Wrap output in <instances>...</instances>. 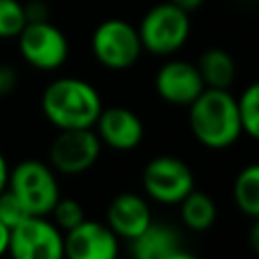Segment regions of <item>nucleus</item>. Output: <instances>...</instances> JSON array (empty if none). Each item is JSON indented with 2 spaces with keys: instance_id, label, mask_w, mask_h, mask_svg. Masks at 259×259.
Returning a JSON list of instances; mask_svg holds the SVG:
<instances>
[{
  "instance_id": "obj_1",
  "label": "nucleus",
  "mask_w": 259,
  "mask_h": 259,
  "mask_svg": "<svg viewBox=\"0 0 259 259\" xmlns=\"http://www.w3.org/2000/svg\"><path fill=\"white\" fill-rule=\"evenodd\" d=\"M188 125L196 142L204 148H231L243 134L237 97L229 89L206 87L188 105Z\"/></svg>"
},
{
  "instance_id": "obj_2",
  "label": "nucleus",
  "mask_w": 259,
  "mask_h": 259,
  "mask_svg": "<svg viewBox=\"0 0 259 259\" xmlns=\"http://www.w3.org/2000/svg\"><path fill=\"white\" fill-rule=\"evenodd\" d=\"M40 109L57 130L93 127L103 103L97 89L79 77H59L40 95Z\"/></svg>"
},
{
  "instance_id": "obj_3",
  "label": "nucleus",
  "mask_w": 259,
  "mask_h": 259,
  "mask_svg": "<svg viewBox=\"0 0 259 259\" xmlns=\"http://www.w3.org/2000/svg\"><path fill=\"white\" fill-rule=\"evenodd\" d=\"M138 34L146 53L172 57L190 36V14L170 0L152 6L138 24Z\"/></svg>"
},
{
  "instance_id": "obj_4",
  "label": "nucleus",
  "mask_w": 259,
  "mask_h": 259,
  "mask_svg": "<svg viewBox=\"0 0 259 259\" xmlns=\"http://www.w3.org/2000/svg\"><path fill=\"white\" fill-rule=\"evenodd\" d=\"M8 188L20 198L28 212L36 217H49L53 206L61 198L57 172L49 162H40L34 158L22 160L14 168H10Z\"/></svg>"
},
{
  "instance_id": "obj_5",
  "label": "nucleus",
  "mask_w": 259,
  "mask_h": 259,
  "mask_svg": "<svg viewBox=\"0 0 259 259\" xmlns=\"http://www.w3.org/2000/svg\"><path fill=\"white\" fill-rule=\"evenodd\" d=\"M91 53L105 69L125 71L134 67L144 53L138 26L123 18L101 20L91 34Z\"/></svg>"
},
{
  "instance_id": "obj_6",
  "label": "nucleus",
  "mask_w": 259,
  "mask_h": 259,
  "mask_svg": "<svg viewBox=\"0 0 259 259\" xmlns=\"http://www.w3.org/2000/svg\"><path fill=\"white\" fill-rule=\"evenodd\" d=\"M142 186L152 200L160 204H178L190 190H194V174L182 158L160 154L144 166Z\"/></svg>"
},
{
  "instance_id": "obj_7",
  "label": "nucleus",
  "mask_w": 259,
  "mask_h": 259,
  "mask_svg": "<svg viewBox=\"0 0 259 259\" xmlns=\"http://www.w3.org/2000/svg\"><path fill=\"white\" fill-rule=\"evenodd\" d=\"M10 259H65V233L47 217L30 214L10 229Z\"/></svg>"
},
{
  "instance_id": "obj_8",
  "label": "nucleus",
  "mask_w": 259,
  "mask_h": 259,
  "mask_svg": "<svg viewBox=\"0 0 259 259\" xmlns=\"http://www.w3.org/2000/svg\"><path fill=\"white\" fill-rule=\"evenodd\" d=\"M16 42L20 57L38 71H57L69 57V40L51 20L26 22Z\"/></svg>"
},
{
  "instance_id": "obj_9",
  "label": "nucleus",
  "mask_w": 259,
  "mask_h": 259,
  "mask_svg": "<svg viewBox=\"0 0 259 259\" xmlns=\"http://www.w3.org/2000/svg\"><path fill=\"white\" fill-rule=\"evenodd\" d=\"M101 140L95 130H59L49 146V164L55 172L77 176L95 166L101 154Z\"/></svg>"
},
{
  "instance_id": "obj_10",
  "label": "nucleus",
  "mask_w": 259,
  "mask_h": 259,
  "mask_svg": "<svg viewBox=\"0 0 259 259\" xmlns=\"http://www.w3.org/2000/svg\"><path fill=\"white\" fill-rule=\"evenodd\" d=\"M154 87L162 101L176 107H188L206 89L196 63L184 59L166 61L154 77Z\"/></svg>"
},
{
  "instance_id": "obj_11",
  "label": "nucleus",
  "mask_w": 259,
  "mask_h": 259,
  "mask_svg": "<svg viewBox=\"0 0 259 259\" xmlns=\"http://www.w3.org/2000/svg\"><path fill=\"white\" fill-rule=\"evenodd\" d=\"M119 237L107 223L85 219L65 233V259H117Z\"/></svg>"
},
{
  "instance_id": "obj_12",
  "label": "nucleus",
  "mask_w": 259,
  "mask_h": 259,
  "mask_svg": "<svg viewBox=\"0 0 259 259\" xmlns=\"http://www.w3.org/2000/svg\"><path fill=\"white\" fill-rule=\"evenodd\" d=\"M93 127L101 144L115 152H132L144 140L142 117L134 109L121 105L103 107Z\"/></svg>"
},
{
  "instance_id": "obj_13",
  "label": "nucleus",
  "mask_w": 259,
  "mask_h": 259,
  "mask_svg": "<svg viewBox=\"0 0 259 259\" xmlns=\"http://www.w3.org/2000/svg\"><path fill=\"white\" fill-rule=\"evenodd\" d=\"M152 210L146 198L138 192H119L115 194L105 210V223L107 227L125 241H132L138 237L150 223H152Z\"/></svg>"
},
{
  "instance_id": "obj_14",
  "label": "nucleus",
  "mask_w": 259,
  "mask_h": 259,
  "mask_svg": "<svg viewBox=\"0 0 259 259\" xmlns=\"http://www.w3.org/2000/svg\"><path fill=\"white\" fill-rule=\"evenodd\" d=\"M180 247V233L172 225L158 221H152L138 237L130 241L132 259H164Z\"/></svg>"
},
{
  "instance_id": "obj_15",
  "label": "nucleus",
  "mask_w": 259,
  "mask_h": 259,
  "mask_svg": "<svg viewBox=\"0 0 259 259\" xmlns=\"http://www.w3.org/2000/svg\"><path fill=\"white\" fill-rule=\"evenodd\" d=\"M196 69L204 81V87L210 89H231V85L237 79V63L233 55L219 47L200 53Z\"/></svg>"
},
{
  "instance_id": "obj_16",
  "label": "nucleus",
  "mask_w": 259,
  "mask_h": 259,
  "mask_svg": "<svg viewBox=\"0 0 259 259\" xmlns=\"http://www.w3.org/2000/svg\"><path fill=\"white\" fill-rule=\"evenodd\" d=\"M180 221L188 231L202 233L208 231L217 221V204L202 190H190L180 202Z\"/></svg>"
},
{
  "instance_id": "obj_17",
  "label": "nucleus",
  "mask_w": 259,
  "mask_h": 259,
  "mask_svg": "<svg viewBox=\"0 0 259 259\" xmlns=\"http://www.w3.org/2000/svg\"><path fill=\"white\" fill-rule=\"evenodd\" d=\"M233 200L245 217L259 219V162L247 164L235 176Z\"/></svg>"
},
{
  "instance_id": "obj_18",
  "label": "nucleus",
  "mask_w": 259,
  "mask_h": 259,
  "mask_svg": "<svg viewBox=\"0 0 259 259\" xmlns=\"http://www.w3.org/2000/svg\"><path fill=\"white\" fill-rule=\"evenodd\" d=\"M243 134L259 142V81L247 85L237 97Z\"/></svg>"
},
{
  "instance_id": "obj_19",
  "label": "nucleus",
  "mask_w": 259,
  "mask_h": 259,
  "mask_svg": "<svg viewBox=\"0 0 259 259\" xmlns=\"http://www.w3.org/2000/svg\"><path fill=\"white\" fill-rule=\"evenodd\" d=\"M26 22L24 4L20 0H0V38H16Z\"/></svg>"
},
{
  "instance_id": "obj_20",
  "label": "nucleus",
  "mask_w": 259,
  "mask_h": 259,
  "mask_svg": "<svg viewBox=\"0 0 259 259\" xmlns=\"http://www.w3.org/2000/svg\"><path fill=\"white\" fill-rule=\"evenodd\" d=\"M49 217H53V223L63 233H67V231L75 229L77 225H81L85 221V208L81 206L79 200H75V198H63L61 196L57 200V204L53 206V210H51Z\"/></svg>"
},
{
  "instance_id": "obj_21",
  "label": "nucleus",
  "mask_w": 259,
  "mask_h": 259,
  "mask_svg": "<svg viewBox=\"0 0 259 259\" xmlns=\"http://www.w3.org/2000/svg\"><path fill=\"white\" fill-rule=\"evenodd\" d=\"M28 217H30L28 208L20 202V198L10 188L0 192V223H4L8 229H14Z\"/></svg>"
},
{
  "instance_id": "obj_22",
  "label": "nucleus",
  "mask_w": 259,
  "mask_h": 259,
  "mask_svg": "<svg viewBox=\"0 0 259 259\" xmlns=\"http://www.w3.org/2000/svg\"><path fill=\"white\" fill-rule=\"evenodd\" d=\"M18 85V73L12 65H0V97L10 95Z\"/></svg>"
},
{
  "instance_id": "obj_23",
  "label": "nucleus",
  "mask_w": 259,
  "mask_h": 259,
  "mask_svg": "<svg viewBox=\"0 0 259 259\" xmlns=\"http://www.w3.org/2000/svg\"><path fill=\"white\" fill-rule=\"evenodd\" d=\"M26 20L28 22H38V20H49V8L42 0H28L24 4Z\"/></svg>"
},
{
  "instance_id": "obj_24",
  "label": "nucleus",
  "mask_w": 259,
  "mask_h": 259,
  "mask_svg": "<svg viewBox=\"0 0 259 259\" xmlns=\"http://www.w3.org/2000/svg\"><path fill=\"white\" fill-rule=\"evenodd\" d=\"M249 245L253 253L259 257V219H253V225L249 229Z\"/></svg>"
},
{
  "instance_id": "obj_25",
  "label": "nucleus",
  "mask_w": 259,
  "mask_h": 259,
  "mask_svg": "<svg viewBox=\"0 0 259 259\" xmlns=\"http://www.w3.org/2000/svg\"><path fill=\"white\" fill-rule=\"evenodd\" d=\"M170 2H172V4H176L178 8H182L184 12H188V14H190V12L198 10L206 0H170Z\"/></svg>"
},
{
  "instance_id": "obj_26",
  "label": "nucleus",
  "mask_w": 259,
  "mask_h": 259,
  "mask_svg": "<svg viewBox=\"0 0 259 259\" xmlns=\"http://www.w3.org/2000/svg\"><path fill=\"white\" fill-rule=\"evenodd\" d=\"M8 176H10V166L4 158V154L0 152V192L8 188Z\"/></svg>"
},
{
  "instance_id": "obj_27",
  "label": "nucleus",
  "mask_w": 259,
  "mask_h": 259,
  "mask_svg": "<svg viewBox=\"0 0 259 259\" xmlns=\"http://www.w3.org/2000/svg\"><path fill=\"white\" fill-rule=\"evenodd\" d=\"M8 243H10V229L4 223H0V257L8 253Z\"/></svg>"
},
{
  "instance_id": "obj_28",
  "label": "nucleus",
  "mask_w": 259,
  "mask_h": 259,
  "mask_svg": "<svg viewBox=\"0 0 259 259\" xmlns=\"http://www.w3.org/2000/svg\"><path fill=\"white\" fill-rule=\"evenodd\" d=\"M164 259H198L194 253H190V251H186V249H176L174 253H170V255H166Z\"/></svg>"
}]
</instances>
